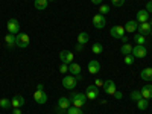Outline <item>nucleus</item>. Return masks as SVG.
<instances>
[{
  "label": "nucleus",
  "instance_id": "nucleus-21",
  "mask_svg": "<svg viewBox=\"0 0 152 114\" xmlns=\"http://www.w3.org/2000/svg\"><path fill=\"white\" fill-rule=\"evenodd\" d=\"M47 5H49V0H35L34 2V6L38 11H44L47 8Z\"/></svg>",
  "mask_w": 152,
  "mask_h": 114
},
{
  "label": "nucleus",
  "instance_id": "nucleus-9",
  "mask_svg": "<svg viewBox=\"0 0 152 114\" xmlns=\"http://www.w3.org/2000/svg\"><path fill=\"white\" fill-rule=\"evenodd\" d=\"M110 34H111L113 38H117V40H120V38L125 35V28H123V26H119V24H116V26L111 28Z\"/></svg>",
  "mask_w": 152,
  "mask_h": 114
},
{
  "label": "nucleus",
  "instance_id": "nucleus-5",
  "mask_svg": "<svg viewBox=\"0 0 152 114\" xmlns=\"http://www.w3.org/2000/svg\"><path fill=\"white\" fill-rule=\"evenodd\" d=\"M132 56L134 58H146L148 56V49L146 46H134L132 47Z\"/></svg>",
  "mask_w": 152,
  "mask_h": 114
},
{
  "label": "nucleus",
  "instance_id": "nucleus-20",
  "mask_svg": "<svg viewBox=\"0 0 152 114\" xmlns=\"http://www.w3.org/2000/svg\"><path fill=\"white\" fill-rule=\"evenodd\" d=\"M69 72L73 76H79L81 75V66L78 64V62H72V64H69Z\"/></svg>",
  "mask_w": 152,
  "mask_h": 114
},
{
  "label": "nucleus",
  "instance_id": "nucleus-1",
  "mask_svg": "<svg viewBox=\"0 0 152 114\" xmlns=\"http://www.w3.org/2000/svg\"><path fill=\"white\" fill-rule=\"evenodd\" d=\"M70 100H72V105L76 108H81L85 105L87 102V96L84 93H72L70 94Z\"/></svg>",
  "mask_w": 152,
  "mask_h": 114
},
{
  "label": "nucleus",
  "instance_id": "nucleus-44",
  "mask_svg": "<svg viewBox=\"0 0 152 114\" xmlns=\"http://www.w3.org/2000/svg\"><path fill=\"white\" fill-rule=\"evenodd\" d=\"M151 37H152V31H151Z\"/></svg>",
  "mask_w": 152,
  "mask_h": 114
},
{
  "label": "nucleus",
  "instance_id": "nucleus-2",
  "mask_svg": "<svg viewBox=\"0 0 152 114\" xmlns=\"http://www.w3.org/2000/svg\"><path fill=\"white\" fill-rule=\"evenodd\" d=\"M79 79H81V75L79 76H73V75L72 76H64V78H62V85H64V88H67V90H73Z\"/></svg>",
  "mask_w": 152,
  "mask_h": 114
},
{
  "label": "nucleus",
  "instance_id": "nucleus-41",
  "mask_svg": "<svg viewBox=\"0 0 152 114\" xmlns=\"http://www.w3.org/2000/svg\"><path fill=\"white\" fill-rule=\"evenodd\" d=\"M91 3H94V5H100V3H102V0H91Z\"/></svg>",
  "mask_w": 152,
  "mask_h": 114
},
{
  "label": "nucleus",
  "instance_id": "nucleus-45",
  "mask_svg": "<svg viewBox=\"0 0 152 114\" xmlns=\"http://www.w3.org/2000/svg\"><path fill=\"white\" fill-rule=\"evenodd\" d=\"M50 2H53V0H50Z\"/></svg>",
  "mask_w": 152,
  "mask_h": 114
},
{
  "label": "nucleus",
  "instance_id": "nucleus-16",
  "mask_svg": "<svg viewBox=\"0 0 152 114\" xmlns=\"http://www.w3.org/2000/svg\"><path fill=\"white\" fill-rule=\"evenodd\" d=\"M70 105H72L70 97H64V96H62V97L58 99V108H61V110H69Z\"/></svg>",
  "mask_w": 152,
  "mask_h": 114
},
{
  "label": "nucleus",
  "instance_id": "nucleus-19",
  "mask_svg": "<svg viewBox=\"0 0 152 114\" xmlns=\"http://www.w3.org/2000/svg\"><path fill=\"white\" fill-rule=\"evenodd\" d=\"M140 78L146 82H151L152 81V67H148V69H143L140 72Z\"/></svg>",
  "mask_w": 152,
  "mask_h": 114
},
{
  "label": "nucleus",
  "instance_id": "nucleus-3",
  "mask_svg": "<svg viewBox=\"0 0 152 114\" xmlns=\"http://www.w3.org/2000/svg\"><path fill=\"white\" fill-rule=\"evenodd\" d=\"M29 43H31V38H29L28 34H17V37H15V46L24 49V47L29 46Z\"/></svg>",
  "mask_w": 152,
  "mask_h": 114
},
{
  "label": "nucleus",
  "instance_id": "nucleus-17",
  "mask_svg": "<svg viewBox=\"0 0 152 114\" xmlns=\"http://www.w3.org/2000/svg\"><path fill=\"white\" fill-rule=\"evenodd\" d=\"M140 93H142V97L143 99H152V85L151 84H146L142 90H140Z\"/></svg>",
  "mask_w": 152,
  "mask_h": 114
},
{
  "label": "nucleus",
  "instance_id": "nucleus-10",
  "mask_svg": "<svg viewBox=\"0 0 152 114\" xmlns=\"http://www.w3.org/2000/svg\"><path fill=\"white\" fill-rule=\"evenodd\" d=\"M104 90H105V93L107 94H114L117 91V87H116V82L114 81H111V79H108V81H105L104 82Z\"/></svg>",
  "mask_w": 152,
  "mask_h": 114
},
{
  "label": "nucleus",
  "instance_id": "nucleus-23",
  "mask_svg": "<svg viewBox=\"0 0 152 114\" xmlns=\"http://www.w3.org/2000/svg\"><path fill=\"white\" fill-rule=\"evenodd\" d=\"M134 41H135V44H138V46H145V44H146V37L142 35V34H135V35H134Z\"/></svg>",
  "mask_w": 152,
  "mask_h": 114
},
{
  "label": "nucleus",
  "instance_id": "nucleus-37",
  "mask_svg": "<svg viewBox=\"0 0 152 114\" xmlns=\"http://www.w3.org/2000/svg\"><path fill=\"white\" fill-rule=\"evenodd\" d=\"M113 96L116 97V99H122V93H120V91H116V93H114Z\"/></svg>",
  "mask_w": 152,
  "mask_h": 114
},
{
  "label": "nucleus",
  "instance_id": "nucleus-15",
  "mask_svg": "<svg viewBox=\"0 0 152 114\" xmlns=\"http://www.w3.org/2000/svg\"><path fill=\"white\" fill-rule=\"evenodd\" d=\"M99 70H100V62L97 59H91L90 62H88V72H90L91 75H96Z\"/></svg>",
  "mask_w": 152,
  "mask_h": 114
},
{
  "label": "nucleus",
  "instance_id": "nucleus-33",
  "mask_svg": "<svg viewBox=\"0 0 152 114\" xmlns=\"http://www.w3.org/2000/svg\"><path fill=\"white\" fill-rule=\"evenodd\" d=\"M111 3L114 6H123L125 5V0H111Z\"/></svg>",
  "mask_w": 152,
  "mask_h": 114
},
{
  "label": "nucleus",
  "instance_id": "nucleus-36",
  "mask_svg": "<svg viewBox=\"0 0 152 114\" xmlns=\"http://www.w3.org/2000/svg\"><path fill=\"white\" fill-rule=\"evenodd\" d=\"M146 11L148 12H152V0H149V2L146 3Z\"/></svg>",
  "mask_w": 152,
  "mask_h": 114
},
{
  "label": "nucleus",
  "instance_id": "nucleus-22",
  "mask_svg": "<svg viewBox=\"0 0 152 114\" xmlns=\"http://www.w3.org/2000/svg\"><path fill=\"white\" fill-rule=\"evenodd\" d=\"M15 37H17V35L6 34V37H5V43H6L8 47H14V46H15Z\"/></svg>",
  "mask_w": 152,
  "mask_h": 114
},
{
  "label": "nucleus",
  "instance_id": "nucleus-8",
  "mask_svg": "<svg viewBox=\"0 0 152 114\" xmlns=\"http://www.w3.org/2000/svg\"><path fill=\"white\" fill-rule=\"evenodd\" d=\"M105 24H107V20H105V17H104L102 14H96V15L93 17V26H94L96 29L105 28Z\"/></svg>",
  "mask_w": 152,
  "mask_h": 114
},
{
  "label": "nucleus",
  "instance_id": "nucleus-14",
  "mask_svg": "<svg viewBox=\"0 0 152 114\" xmlns=\"http://www.w3.org/2000/svg\"><path fill=\"white\" fill-rule=\"evenodd\" d=\"M11 105H12V108H20V107H23V105H24V97H23L21 94H15L14 97H12V100H11Z\"/></svg>",
  "mask_w": 152,
  "mask_h": 114
},
{
  "label": "nucleus",
  "instance_id": "nucleus-35",
  "mask_svg": "<svg viewBox=\"0 0 152 114\" xmlns=\"http://www.w3.org/2000/svg\"><path fill=\"white\" fill-rule=\"evenodd\" d=\"M104 82H105V81H100V79H96V81H94V85H96L97 88H99V87H104Z\"/></svg>",
  "mask_w": 152,
  "mask_h": 114
},
{
  "label": "nucleus",
  "instance_id": "nucleus-31",
  "mask_svg": "<svg viewBox=\"0 0 152 114\" xmlns=\"http://www.w3.org/2000/svg\"><path fill=\"white\" fill-rule=\"evenodd\" d=\"M100 8H99V14H102V15H105V14H108L110 12V6L108 5H99Z\"/></svg>",
  "mask_w": 152,
  "mask_h": 114
},
{
  "label": "nucleus",
  "instance_id": "nucleus-39",
  "mask_svg": "<svg viewBox=\"0 0 152 114\" xmlns=\"http://www.w3.org/2000/svg\"><path fill=\"white\" fill-rule=\"evenodd\" d=\"M120 40H122L123 43H128V37H126V35H123V37L120 38Z\"/></svg>",
  "mask_w": 152,
  "mask_h": 114
},
{
  "label": "nucleus",
  "instance_id": "nucleus-18",
  "mask_svg": "<svg viewBox=\"0 0 152 114\" xmlns=\"http://www.w3.org/2000/svg\"><path fill=\"white\" fill-rule=\"evenodd\" d=\"M137 21L138 23H146L149 21V12L146 9H140L137 12Z\"/></svg>",
  "mask_w": 152,
  "mask_h": 114
},
{
  "label": "nucleus",
  "instance_id": "nucleus-25",
  "mask_svg": "<svg viewBox=\"0 0 152 114\" xmlns=\"http://www.w3.org/2000/svg\"><path fill=\"white\" fill-rule=\"evenodd\" d=\"M132 47L134 46H131L129 43H123V46L120 47V52L123 55H129V53H132Z\"/></svg>",
  "mask_w": 152,
  "mask_h": 114
},
{
  "label": "nucleus",
  "instance_id": "nucleus-29",
  "mask_svg": "<svg viewBox=\"0 0 152 114\" xmlns=\"http://www.w3.org/2000/svg\"><path fill=\"white\" fill-rule=\"evenodd\" d=\"M134 56H132V53H129V55H125V64L126 66H132L134 64Z\"/></svg>",
  "mask_w": 152,
  "mask_h": 114
},
{
  "label": "nucleus",
  "instance_id": "nucleus-4",
  "mask_svg": "<svg viewBox=\"0 0 152 114\" xmlns=\"http://www.w3.org/2000/svg\"><path fill=\"white\" fill-rule=\"evenodd\" d=\"M6 28H8V32H9V34L15 35V34H18V31H20V23H18V20H15V18H9L8 23H6Z\"/></svg>",
  "mask_w": 152,
  "mask_h": 114
},
{
  "label": "nucleus",
  "instance_id": "nucleus-30",
  "mask_svg": "<svg viewBox=\"0 0 152 114\" xmlns=\"http://www.w3.org/2000/svg\"><path fill=\"white\" fill-rule=\"evenodd\" d=\"M131 99L135 100V102H137V100H140V99H142V93H140V90H134V91L131 93Z\"/></svg>",
  "mask_w": 152,
  "mask_h": 114
},
{
  "label": "nucleus",
  "instance_id": "nucleus-26",
  "mask_svg": "<svg viewBox=\"0 0 152 114\" xmlns=\"http://www.w3.org/2000/svg\"><path fill=\"white\" fill-rule=\"evenodd\" d=\"M137 107H138V110H142V111H143V110H146V108L149 107V100L142 97L140 100H137Z\"/></svg>",
  "mask_w": 152,
  "mask_h": 114
},
{
  "label": "nucleus",
  "instance_id": "nucleus-46",
  "mask_svg": "<svg viewBox=\"0 0 152 114\" xmlns=\"http://www.w3.org/2000/svg\"><path fill=\"white\" fill-rule=\"evenodd\" d=\"M58 114H61V113H58Z\"/></svg>",
  "mask_w": 152,
  "mask_h": 114
},
{
  "label": "nucleus",
  "instance_id": "nucleus-12",
  "mask_svg": "<svg viewBox=\"0 0 152 114\" xmlns=\"http://www.w3.org/2000/svg\"><path fill=\"white\" fill-rule=\"evenodd\" d=\"M151 31H152V26L149 24V21L146 23H138V28H137V32L142 34V35H151Z\"/></svg>",
  "mask_w": 152,
  "mask_h": 114
},
{
  "label": "nucleus",
  "instance_id": "nucleus-13",
  "mask_svg": "<svg viewBox=\"0 0 152 114\" xmlns=\"http://www.w3.org/2000/svg\"><path fill=\"white\" fill-rule=\"evenodd\" d=\"M125 32H128V34H134V32H137V28H138V24H137V21L135 20H128L125 23Z\"/></svg>",
  "mask_w": 152,
  "mask_h": 114
},
{
  "label": "nucleus",
  "instance_id": "nucleus-6",
  "mask_svg": "<svg viewBox=\"0 0 152 114\" xmlns=\"http://www.w3.org/2000/svg\"><path fill=\"white\" fill-rule=\"evenodd\" d=\"M85 96H87V99H90V100L97 99V96H99V88H97L96 85H88L87 90H85Z\"/></svg>",
  "mask_w": 152,
  "mask_h": 114
},
{
  "label": "nucleus",
  "instance_id": "nucleus-11",
  "mask_svg": "<svg viewBox=\"0 0 152 114\" xmlns=\"http://www.w3.org/2000/svg\"><path fill=\"white\" fill-rule=\"evenodd\" d=\"M34 99H35L37 104L43 105V104L47 102V94L44 93V90H37V91L34 93Z\"/></svg>",
  "mask_w": 152,
  "mask_h": 114
},
{
  "label": "nucleus",
  "instance_id": "nucleus-42",
  "mask_svg": "<svg viewBox=\"0 0 152 114\" xmlns=\"http://www.w3.org/2000/svg\"><path fill=\"white\" fill-rule=\"evenodd\" d=\"M82 47H84V46L78 43V46H76V50H78V52H79V50H82Z\"/></svg>",
  "mask_w": 152,
  "mask_h": 114
},
{
  "label": "nucleus",
  "instance_id": "nucleus-38",
  "mask_svg": "<svg viewBox=\"0 0 152 114\" xmlns=\"http://www.w3.org/2000/svg\"><path fill=\"white\" fill-rule=\"evenodd\" d=\"M12 114H23V113H21L20 108H14V110H12Z\"/></svg>",
  "mask_w": 152,
  "mask_h": 114
},
{
  "label": "nucleus",
  "instance_id": "nucleus-32",
  "mask_svg": "<svg viewBox=\"0 0 152 114\" xmlns=\"http://www.w3.org/2000/svg\"><path fill=\"white\" fill-rule=\"evenodd\" d=\"M67 114H84V113L81 111V108H76V107H70V108L67 110Z\"/></svg>",
  "mask_w": 152,
  "mask_h": 114
},
{
  "label": "nucleus",
  "instance_id": "nucleus-24",
  "mask_svg": "<svg viewBox=\"0 0 152 114\" xmlns=\"http://www.w3.org/2000/svg\"><path fill=\"white\" fill-rule=\"evenodd\" d=\"M88 40H90V35H88L87 32H81V34L78 35V43H79V44H82V46H84V44H87V43H88Z\"/></svg>",
  "mask_w": 152,
  "mask_h": 114
},
{
  "label": "nucleus",
  "instance_id": "nucleus-28",
  "mask_svg": "<svg viewBox=\"0 0 152 114\" xmlns=\"http://www.w3.org/2000/svg\"><path fill=\"white\" fill-rule=\"evenodd\" d=\"M91 50H93V53L99 55V53H102V50H104V46L100 44V43H94V44L91 46Z\"/></svg>",
  "mask_w": 152,
  "mask_h": 114
},
{
  "label": "nucleus",
  "instance_id": "nucleus-27",
  "mask_svg": "<svg viewBox=\"0 0 152 114\" xmlns=\"http://www.w3.org/2000/svg\"><path fill=\"white\" fill-rule=\"evenodd\" d=\"M11 107H12V105H11V100H9V99H6V97L0 99V108L8 110V108H11Z\"/></svg>",
  "mask_w": 152,
  "mask_h": 114
},
{
  "label": "nucleus",
  "instance_id": "nucleus-43",
  "mask_svg": "<svg viewBox=\"0 0 152 114\" xmlns=\"http://www.w3.org/2000/svg\"><path fill=\"white\" fill-rule=\"evenodd\" d=\"M149 24H151V26H152V20H149Z\"/></svg>",
  "mask_w": 152,
  "mask_h": 114
},
{
  "label": "nucleus",
  "instance_id": "nucleus-34",
  "mask_svg": "<svg viewBox=\"0 0 152 114\" xmlns=\"http://www.w3.org/2000/svg\"><path fill=\"white\" fill-rule=\"evenodd\" d=\"M59 72H61V73H67V72H69V64H61Z\"/></svg>",
  "mask_w": 152,
  "mask_h": 114
},
{
  "label": "nucleus",
  "instance_id": "nucleus-40",
  "mask_svg": "<svg viewBox=\"0 0 152 114\" xmlns=\"http://www.w3.org/2000/svg\"><path fill=\"white\" fill-rule=\"evenodd\" d=\"M37 90H44V85L43 84H38L37 85Z\"/></svg>",
  "mask_w": 152,
  "mask_h": 114
},
{
  "label": "nucleus",
  "instance_id": "nucleus-7",
  "mask_svg": "<svg viewBox=\"0 0 152 114\" xmlns=\"http://www.w3.org/2000/svg\"><path fill=\"white\" fill-rule=\"evenodd\" d=\"M59 58L62 61V64H72L75 55L70 52V50H61V52H59Z\"/></svg>",
  "mask_w": 152,
  "mask_h": 114
}]
</instances>
